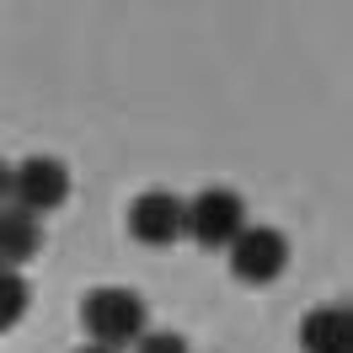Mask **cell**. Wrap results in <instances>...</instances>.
Instances as JSON below:
<instances>
[{
    "instance_id": "1",
    "label": "cell",
    "mask_w": 353,
    "mask_h": 353,
    "mask_svg": "<svg viewBox=\"0 0 353 353\" xmlns=\"http://www.w3.org/2000/svg\"><path fill=\"white\" fill-rule=\"evenodd\" d=\"M81 327H86V343L91 348H112V353H129L145 332H150V310L145 300L123 284H108V289H91L81 300Z\"/></svg>"
},
{
    "instance_id": "2",
    "label": "cell",
    "mask_w": 353,
    "mask_h": 353,
    "mask_svg": "<svg viewBox=\"0 0 353 353\" xmlns=\"http://www.w3.org/2000/svg\"><path fill=\"white\" fill-rule=\"evenodd\" d=\"M246 199L236 188H203L193 199H182V241H199L209 252H225L246 230Z\"/></svg>"
},
{
    "instance_id": "3",
    "label": "cell",
    "mask_w": 353,
    "mask_h": 353,
    "mask_svg": "<svg viewBox=\"0 0 353 353\" xmlns=\"http://www.w3.org/2000/svg\"><path fill=\"white\" fill-rule=\"evenodd\" d=\"M70 199V166L54 155H27L22 166H11V209H22L32 220L54 214Z\"/></svg>"
},
{
    "instance_id": "4",
    "label": "cell",
    "mask_w": 353,
    "mask_h": 353,
    "mask_svg": "<svg viewBox=\"0 0 353 353\" xmlns=\"http://www.w3.org/2000/svg\"><path fill=\"white\" fill-rule=\"evenodd\" d=\"M225 263H230V273L241 284H273L289 268V241L273 225H246L241 236L225 246Z\"/></svg>"
},
{
    "instance_id": "5",
    "label": "cell",
    "mask_w": 353,
    "mask_h": 353,
    "mask_svg": "<svg viewBox=\"0 0 353 353\" xmlns=\"http://www.w3.org/2000/svg\"><path fill=\"white\" fill-rule=\"evenodd\" d=\"M129 236L139 246H176L182 241V199L166 188H150L129 203Z\"/></svg>"
},
{
    "instance_id": "6",
    "label": "cell",
    "mask_w": 353,
    "mask_h": 353,
    "mask_svg": "<svg viewBox=\"0 0 353 353\" xmlns=\"http://www.w3.org/2000/svg\"><path fill=\"white\" fill-rule=\"evenodd\" d=\"M300 353H353V310L327 300L300 316Z\"/></svg>"
},
{
    "instance_id": "7",
    "label": "cell",
    "mask_w": 353,
    "mask_h": 353,
    "mask_svg": "<svg viewBox=\"0 0 353 353\" xmlns=\"http://www.w3.org/2000/svg\"><path fill=\"white\" fill-rule=\"evenodd\" d=\"M43 252V220H32L22 209H0V268H17L22 273L32 257Z\"/></svg>"
},
{
    "instance_id": "8",
    "label": "cell",
    "mask_w": 353,
    "mask_h": 353,
    "mask_svg": "<svg viewBox=\"0 0 353 353\" xmlns=\"http://www.w3.org/2000/svg\"><path fill=\"white\" fill-rule=\"evenodd\" d=\"M27 305H32V289H27V279L17 273V268H0V332L17 327V321L27 316Z\"/></svg>"
},
{
    "instance_id": "9",
    "label": "cell",
    "mask_w": 353,
    "mask_h": 353,
    "mask_svg": "<svg viewBox=\"0 0 353 353\" xmlns=\"http://www.w3.org/2000/svg\"><path fill=\"white\" fill-rule=\"evenodd\" d=\"M129 353H193V348H188V337H182V332H161V327H150Z\"/></svg>"
},
{
    "instance_id": "10",
    "label": "cell",
    "mask_w": 353,
    "mask_h": 353,
    "mask_svg": "<svg viewBox=\"0 0 353 353\" xmlns=\"http://www.w3.org/2000/svg\"><path fill=\"white\" fill-rule=\"evenodd\" d=\"M11 203V161H0V209Z\"/></svg>"
},
{
    "instance_id": "11",
    "label": "cell",
    "mask_w": 353,
    "mask_h": 353,
    "mask_svg": "<svg viewBox=\"0 0 353 353\" xmlns=\"http://www.w3.org/2000/svg\"><path fill=\"white\" fill-rule=\"evenodd\" d=\"M75 353H112V348H91V343H86V348H75Z\"/></svg>"
}]
</instances>
